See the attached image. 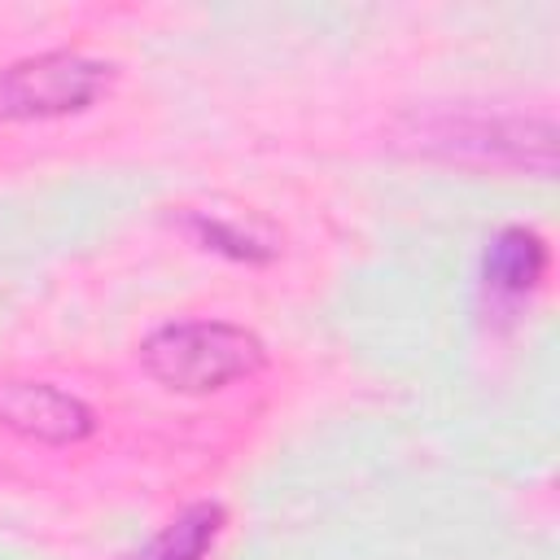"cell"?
<instances>
[{
    "label": "cell",
    "instance_id": "1",
    "mask_svg": "<svg viewBox=\"0 0 560 560\" xmlns=\"http://www.w3.org/2000/svg\"><path fill=\"white\" fill-rule=\"evenodd\" d=\"M267 350L249 328L219 319H179L144 337V372L175 394H214L262 368Z\"/></svg>",
    "mask_w": 560,
    "mask_h": 560
},
{
    "label": "cell",
    "instance_id": "2",
    "mask_svg": "<svg viewBox=\"0 0 560 560\" xmlns=\"http://www.w3.org/2000/svg\"><path fill=\"white\" fill-rule=\"evenodd\" d=\"M420 153L438 158H477L490 166H538L551 175L556 166V127L547 118H521L499 109H438L416 118L411 131Z\"/></svg>",
    "mask_w": 560,
    "mask_h": 560
},
{
    "label": "cell",
    "instance_id": "3",
    "mask_svg": "<svg viewBox=\"0 0 560 560\" xmlns=\"http://www.w3.org/2000/svg\"><path fill=\"white\" fill-rule=\"evenodd\" d=\"M114 61L83 52H39L0 70V122L61 118L96 105L114 88Z\"/></svg>",
    "mask_w": 560,
    "mask_h": 560
},
{
    "label": "cell",
    "instance_id": "4",
    "mask_svg": "<svg viewBox=\"0 0 560 560\" xmlns=\"http://www.w3.org/2000/svg\"><path fill=\"white\" fill-rule=\"evenodd\" d=\"M0 424L48 442V446H70L83 442L96 429V416L88 411V402H79L74 394L44 385V381H9L0 385Z\"/></svg>",
    "mask_w": 560,
    "mask_h": 560
},
{
    "label": "cell",
    "instance_id": "5",
    "mask_svg": "<svg viewBox=\"0 0 560 560\" xmlns=\"http://www.w3.org/2000/svg\"><path fill=\"white\" fill-rule=\"evenodd\" d=\"M547 271V241L534 228H503L481 258V280L499 298H525Z\"/></svg>",
    "mask_w": 560,
    "mask_h": 560
},
{
    "label": "cell",
    "instance_id": "6",
    "mask_svg": "<svg viewBox=\"0 0 560 560\" xmlns=\"http://www.w3.org/2000/svg\"><path fill=\"white\" fill-rule=\"evenodd\" d=\"M223 529V508L219 503H192L184 508L171 525H162L144 547L118 556V560H201L210 542Z\"/></svg>",
    "mask_w": 560,
    "mask_h": 560
},
{
    "label": "cell",
    "instance_id": "7",
    "mask_svg": "<svg viewBox=\"0 0 560 560\" xmlns=\"http://www.w3.org/2000/svg\"><path fill=\"white\" fill-rule=\"evenodd\" d=\"M192 228H197V236L206 241V249H219V254H232V258H249V262H258V258H271V254H276V245L254 241L249 232H241L236 223H223V219H206V214H197Z\"/></svg>",
    "mask_w": 560,
    "mask_h": 560
}]
</instances>
